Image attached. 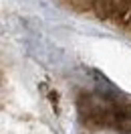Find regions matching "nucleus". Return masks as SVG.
<instances>
[{
  "label": "nucleus",
  "instance_id": "f257e3e1",
  "mask_svg": "<svg viewBox=\"0 0 131 134\" xmlns=\"http://www.w3.org/2000/svg\"><path fill=\"white\" fill-rule=\"evenodd\" d=\"M77 14L131 37V0H61Z\"/></svg>",
  "mask_w": 131,
  "mask_h": 134
}]
</instances>
